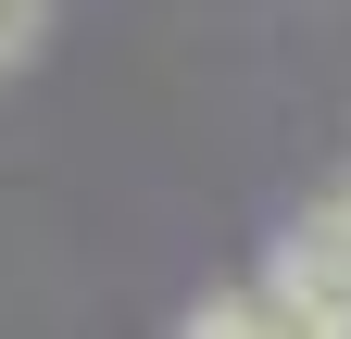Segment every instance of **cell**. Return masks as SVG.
<instances>
[{"label":"cell","instance_id":"6da1fadb","mask_svg":"<svg viewBox=\"0 0 351 339\" xmlns=\"http://www.w3.org/2000/svg\"><path fill=\"white\" fill-rule=\"evenodd\" d=\"M276 327H351V189L314 201L289 239H276V277H263Z\"/></svg>","mask_w":351,"mask_h":339},{"label":"cell","instance_id":"7a4b0ae2","mask_svg":"<svg viewBox=\"0 0 351 339\" xmlns=\"http://www.w3.org/2000/svg\"><path fill=\"white\" fill-rule=\"evenodd\" d=\"M38 25H51V0H0V63H25Z\"/></svg>","mask_w":351,"mask_h":339}]
</instances>
